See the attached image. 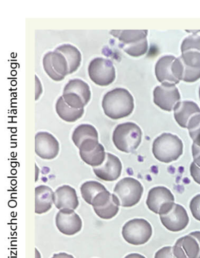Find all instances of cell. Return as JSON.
<instances>
[{
  "label": "cell",
  "instance_id": "6da1fadb",
  "mask_svg": "<svg viewBox=\"0 0 200 258\" xmlns=\"http://www.w3.org/2000/svg\"><path fill=\"white\" fill-rule=\"evenodd\" d=\"M102 105L105 114L110 119H122L133 112L134 99L127 89L116 88L106 93L103 97Z\"/></svg>",
  "mask_w": 200,
  "mask_h": 258
},
{
  "label": "cell",
  "instance_id": "7a4b0ae2",
  "mask_svg": "<svg viewBox=\"0 0 200 258\" xmlns=\"http://www.w3.org/2000/svg\"><path fill=\"white\" fill-rule=\"evenodd\" d=\"M147 30H112L110 34L118 38L120 47L128 55L139 57L148 51Z\"/></svg>",
  "mask_w": 200,
  "mask_h": 258
},
{
  "label": "cell",
  "instance_id": "3957f363",
  "mask_svg": "<svg viewBox=\"0 0 200 258\" xmlns=\"http://www.w3.org/2000/svg\"><path fill=\"white\" fill-rule=\"evenodd\" d=\"M152 151L156 159L169 163L177 160L183 154V142L178 136L165 133L155 139Z\"/></svg>",
  "mask_w": 200,
  "mask_h": 258
},
{
  "label": "cell",
  "instance_id": "277c9868",
  "mask_svg": "<svg viewBox=\"0 0 200 258\" xmlns=\"http://www.w3.org/2000/svg\"><path fill=\"white\" fill-rule=\"evenodd\" d=\"M141 128L137 124L127 122L117 125L113 134V142L120 151L130 153L137 150L142 142Z\"/></svg>",
  "mask_w": 200,
  "mask_h": 258
},
{
  "label": "cell",
  "instance_id": "5b68a950",
  "mask_svg": "<svg viewBox=\"0 0 200 258\" xmlns=\"http://www.w3.org/2000/svg\"><path fill=\"white\" fill-rule=\"evenodd\" d=\"M113 192L119 200L120 206L131 207L140 202L144 187L136 179L126 177L117 182Z\"/></svg>",
  "mask_w": 200,
  "mask_h": 258
},
{
  "label": "cell",
  "instance_id": "8992f818",
  "mask_svg": "<svg viewBox=\"0 0 200 258\" xmlns=\"http://www.w3.org/2000/svg\"><path fill=\"white\" fill-rule=\"evenodd\" d=\"M62 97L67 105L73 108L84 109L91 100L90 88L85 82L75 79L65 85Z\"/></svg>",
  "mask_w": 200,
  "mask_h": 258
},
{
  "label": "cell",
  "instance_id": "52a82bcc",
  "mask_svg": "<svg viewBox=\"0 0 200 258\" xmlns=\"http://www.w3.org/2000/svg\"><path fill=\"white\" fill-rule=\"evenodd\" d=\"M121 233L127 243L134 245H141L147 243L151 239L153 230L148 221L135 218L124 224Z\"/></svg>",
  "mask_w": 200,
  "mask_h": 258
},
{
  "label": "cell",
  "instance_id": "ba28073f",
  "mask_svg": "<svg viewBox=\"0 0 200 258\" xmlns=\"http://www.w3.org/2000/svg\"><path fill=\"white\" fill-rule=\"evenodd\" d=\"M91 80L97 85L107 87L116 78V71L111 60L102 58L93 59L88 67Z\"/></svg>",
  "mask_w": 200,
  "mask_h": 258
},
{
  "label": "cell",
  "instance_id": "9c48e42d",
  "mask_svg": "<svg viewBox=\"0 0 200 258\" xmlns=\"http://www.w3.org/2000/svg\"><path fill=\"white\" fill-rule=\"evenodd\" d=\"M155 74L162 84L176 85L181 80L179 60L174 56L162 57L156 63Z\"/></svg>",
  "mask_w": 200,
  "mask_h": 258
},
{
  "label": "cell",
  "instance_id": "30bf717a",
  "mask_svg": "<svg viewBox=\"0 0 200 258\" xmlns=\"http://www.w3.org/2000/svg\"><path fill=\"white\" fill-rule=\"evenodd\" d=\"M43 66L45 73L55 81H61L69 74V63L65 56L55 50L46 53L43 59Z\"/></svg>",
  "mask_w": 200,
  "mask_h": 258
},
{
  "label": "cell",
  "instance_id": "8fae6325",
  "mask_svg": "<svg viewBox=\"0 0 200 258\" xmlns=\"http://www.w3.org/2000/svg\"><path fill=\"white\" fill-rule=\"evenodd\" d=\"M92 206L99 217L110 220L118 213L120 204L116 196L106 189L95 197Z\"/></svg>",
  "mask_w": 200,
  "mask_h": 258
},
{
  "label": "cell",
  "instance_id": "7c38bea8",
  "mask_svg": "<svg viewBox=\"0 0 200 258\" xmlns=\"http://www.w3.org/2000/svg\"><path fill=\"white\" fill-rule=\"evenodd\" d=\"M174 204V197L169 189L156 187L149 191L146 204L149 209L157 214L162 215L169 211Z\"/></svg>",
  "mask_w": 200,
  "mask_h": 258
},
{
  "label": "cell",
  "instance_id": "4fadbf2b",
  "mask_svg": "<svg viewBox=\"0 0 200 258\" xmlns=\"http://www.w3.org/2000/svg\"><path fill=\"white\" fill-rule=\"evenodd\" d=\"M153 95L156 105L167 112L172 111L181 99L180 92L174 84H162L155 89Z\"/></svg>",
  "mask_w": 200,
  "mask_h": 258
},
{
  "label": "cell",
  "instance_id": "5bb4252c",
  "mask_svg": "<svg viewBox=\"0 0 200 258\" xmlns=\"http://www.w3.org/2000/svg\"><path fill=\"white\" fill-rule=\"evenodd\" d=\"M164 227L171 232H179L187 227L189 217L186 210L179 204H174L166 213L160 215Z\"/></svg>",
  "mask_w": 200,
  "mask_h": 258
},
{
  "label": "cell",
  "instance_id": "9a60e30c",
  "mask_svg": "<svg viewBox=\"0 0 200 258\" xmlns=\"http://www.w3.org/2000/svg\"><path fill=\"white\" fill-rule=\"evenodd\" d=\"M181 67V80L194 82L200 78V52L188 50L182 52L179 58Z\"/></svg>",
  "mask_w": 200,
  "mask_h": 258
},
{
  "label": "cell",
  "instance_id": "2e32d148",
  "mask_svg": "<svg viewBox=\"0 0 200 258\" xmlns=\"http://www.w3.org/2000/svg\"><path fill=\"white\" fill-rule=\"evenodd\" d=\"M35 151L42 159L52 160L58 156L59 142L48 132H39L35 135Z\"/></svg>",
  "mask_w": 200,
  "mask_h": 258
},
{
  "label": "cell",
  "instance_id": "e0dca14e",
  "mask_svg": "<svg viewBox=\"0 0 200 258\" xmlns=\"http://www.w3.org/2000/svg\"><path fill=\"white\" fill-rule=\"evenodd\" d=\"M57 228L63 234L71 236L80 232L82 222L78 215L72 210H61L56 214Z\"/></svg>",
  "mask_w": 200,
  "mask_h": 258
},
{
  "label": "cell",
  "instance_id": "ac0fdd59",
  "mask_svg": "<svg viewBox=\"0 0 200 258\" xmlns=\"http://www.w3.org/2000/svg\"><path fill=\"white\" fill-rule=\"evenodd\" d=\"M94 173L99 178L105 181H114L119 178L122 170V164L117 156L109 153H106V158L98 167H94Z\"/></svg>",
  "mask_w": 200,
  "mask_h": 258
},
{
  "label": "cell",
  "instance_id": "d6986e66",
  "mask_svg": "<svg viewBox=\"0 0 200 258\" xmlns=\"http://www.w3.org/2000/svg\"><path fill=\"white\" fill-rule=\"evenodd\" d=\"M173 252L176 258H199L200 245L194 236L189 234L177 240Z\"/></svg>",
  "mask_w": 200,
  "mask_h": 258
},
{
  "label": "cell",
  "instance_id": "ffe728a7",
  "mask_svg": "<svg viewBox=\"0 0 200 258\" xmlns=\"http://www.w3.org/2000/svg\"><path fill=\"white\" fill-rule=\"evenodd\" d=\"M56 209L76 210L79 206V200L76 189L69 185H63L56 189L53 200Z\"/></svg>",
  "mask_w": 200,
  "mask_h": 258
},
{
  "label": "cell",
  "instance_id": "44dd1931",
  "mask_svg": "<svg viewBox=\"0 0 200 258\" xmlns=\"http://www.w3.org/2000/svg\"><path fill=\"white\" fill-rule=\"evenodd\" d=\"M174 118L181 127L188 128L189 123L200 114V109L195 103L184 101L177 104L174 109Z\"/></svg>",
  "mask_w": 200,
  "mask_h": 258
},
{
  "label": "cell",
  "instance_id": "7402d4cb",
  "mask_svg": "<svg viewBox=\"0 0 200 258\" xmlns=\"http://www.w3.org/2000/svg\"><path fill=\"white\" fill-rule=\"evenodd\" d=\"M35 212L42 214L48 212L51 209L54 192L48 186L40 185L35 189Z\"/></svg>",
  "mask_w": 200,
  "mask_h": 258
},
{
  "label": "cell",
  "instance_id": "603a6c76",
  "mask_svg": "<svg viewBox=\"0 0 200 258\" xmlns=\"http://www.w3.org/2000/svg\"><path fill=\"white\" fill-rule=\"evenodd\" d=\"M55 51L61 53L65 56L69 63V74L77 71L81 66L82 56L80 51L76 46L64 44L56 48Z\"/></svg>",
  "mask_w": 200,
  "mask_h": 258
},
{
  "label": "cell",
  "instance_id": "cb8c5ba5",
  "mask_svg": "<svg viewBox=\"0 0 200 258\" xmlns=\"http://www.w3.org/2000/svg\"><path fill=\"white\" fill-rule=\"evenodd\" d=\"M56 112L60 118L67 122H75L83 116L84 109H77L68 105L62 96L57 100Z\"/></svg>",
  "mask_w": 200,
  "mask_h": 258
},
{
  "label": "cell",
  "instance_id": "d4e9b609",
  "mask_svg": "<svg viewBox=\"0 0 200 258\" xmlns=\"http://www.w3.org/2000/svg\"><path fill=\"white\" fill-rule=\"evenodd\" d=\"M106 153L104 147L100 143L95 148L87 151L80 152L82 160L93 167L101 166L105 160Z\"/></svg>",
  "mask_w": 200,
  "mask_h": 258
},
{
  "label": "cell",
  "instance_id": "484cf974",
  "mask_svg": "<svg viewBox=\"0 0 200 258\" xmlns=\"http://www.w3.org/2000/svg\"><path fill=\"white\" fill-rule=\"evenodd\" d=\"M72 139L75 145L79 148L81 143L85 140L99 139L98 133L96 128L91 124H81L74 131Z\"/></svg>",
  "mask_w": 200,
  "mask_h": 258
},
{
  "label": "cell",
  "instance_id": "4316f807",
  "mask_svg": "<svg viewBox=\"0 0 200 258\" xmlns=\"http://www.w3.org/2000/svg\"><path fill=\"white\" fill-rule=\"evenodd\" d=\"M105 186L100 182L90 181L85 182L82 185L81 192L82 198L88 204L92 205L93 201L99 193L105 191Z\"/></svg>",
  "mask_w": 200,
  "mask_h": 258
},
{
  "label": "cell",
  "instance_id": "83f0119b",
  "mask_svg": "<svg viewBox=\"0 0 200 258\" xmlns=\"http://www.w3.org/2000/svg\"><path fill=\"white\" fill-rule=\"evenodd\" d=\"M187 128L193 143L200 146V114L191 120Z\"/></svg>",
  "mask_w": 200,
  "mask_h": 258
},
{
  "label": "cell",
  "instance_id": "f1b7e54d",
  "mask_svg": "<svg viewBox=\"0 0 200 258\" xmlns=\"http://www.w3.org/2000/svg\"><path fill=\"white\" fill-rule=\"evenodd\" d=\"M181 52L188 50H196L200 52V36L196 34L188 36L182 43Z\"/></svg>",
  "mask_w": 200,
  "mask_h": 258
},
{
  "label": "cell",
  "instance_id": "f546056e",
  "mask_svg": "<svg viewBox=\"0 0 200 258\" xmlns=\"http://www.w3.org/2000/svg\"><path fill=\"white\" fill-rule=\"evenodd\" d=\"M190 209L192 216L195 220L200 221V195L194 197L191 201Z\"/></svg>",
  "mask_w": 200,
  "mask_h": 258
},
{
  "label": "cell",
  "instance_id": "4dcf8cb0",
  "mask_svg": "<svg viewBox=\"0 0 200 258\" xmlns=\"http://www.w3.org/2000/svg\"><path fill=\"white\" fill-rule=\"evenodd\" d=\"M155 258H176L174 255L173 247L165 246L160 249L155 254Z\"/></svg>",
  "mask_w": 200,
  "mask_h": 258
},
{
  "label": "cell",
  "instance_id": "1f68e13d",
  "mask_svg": "<svg viewBox=\"0 0 200 258\" xmlns=\"http://www.w3.org/2000/svg\"><path fill=\"white\" fill-rule=\"evenodd\" d=\"M190 173L191 177L197 183L200 184V168L194 162L190 166Z\"/></svg>",
  "mask_w": 200,
  "mask_h": 258
},
{
  "label": "cell",
  "instance_id": "d6a6232c",
  "mask_svg": "<svg viewBox=\"0 0 200 258\" xmlns=\"http://www.w3.org/2000/svg\"><path fill=\"white\" fill-rule=\"evenodd\" d=\"M192 153L194 163L200 168V146L193 143L192 146Z\"/></svg>",
  "mask_w": 200,
  "mask_h": 258
},
{
  "label": "cell",
  "instance_id": "836d02e7",
  "mask_svg": "<svg viewBox=\"0 0 200 258\" xmlns=\"http://www.w3.org/2000/svg\"><path fill=\"white\" fill-rule=\"evenodd\" d=\"M52 258H74L72 255L69 254L62 252L58 254H54Z\"/></svg>",
  "mask_w": 200,
  "mask_h": 258
},
{
  "label": "cell",
  "instance_id": "e575fe53",
  "mask_svg": "<svg viewBox=\"0 0 200 258\" xmlns=\"http://www.w3.org/2000/svg\"><path fill=\"white\" fill-rule=\"evenodd\" d=\"M124 258H146L145 256L141 255L139 253H131L127 255Z\"/></svg>",
  "mask_w": 200,
  "mask_h": 258
},
{
  "label": "cell",
  "instance_id": "d590c367",
  "mask_svg": "<svg viewBox=\"0 0 200 258\" xmlns=\"http://www.w3.org/2000/svg\"><path fill=\"white\" fill-rule=\"evenodd\" d=\"M190 235L194 236V237L198 240L200 245V231H195L190 233ZM199 258H200V255Z\"/></svg>",
  "mask_w": 200,
  "mask_h": 258
},
{
  "label": "cell",
  "instance_id": "8d00e7d4",
  "mask_svg": "<svg viewBox=\"0 0 200 258\" xmlns=\"http://www.w3.org/2000/svg\"><path fill=\"white\" fill-rule=\"evenodd\" d=\"M199 98H200V88H199Z\"/></svg>",
  "mask_w": 200,
  "mask_h": 258
}]
</instances>
